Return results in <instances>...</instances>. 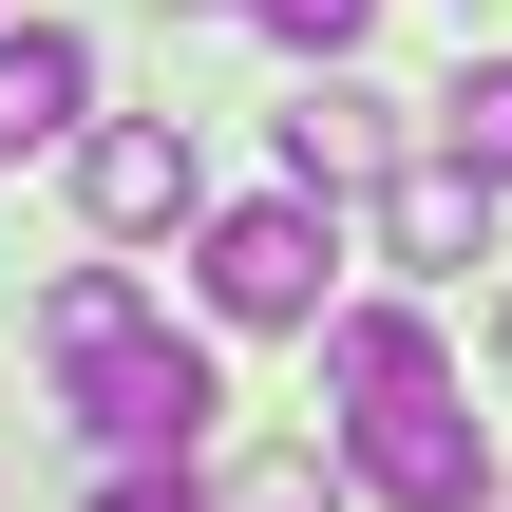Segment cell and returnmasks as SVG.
<instances>
[{"instance_id": "6da1fadb", "label": "cell", "mask_w": 512, "mask_h": 512, "mask_svg": "<svg viewBox=\"0 0 512 512\" xmlns=\"http://www.w3.org/2000/svg\"><path fill=\"white\" fill-rule=\"evenodd\" d=\"M57 399H76L95 475H190V456L228 437V380H209V342H171V323H114V342H76V361H57Z\"/></svg>"}, {"instance_id": "7a4b0ae2", "label": "cell", "mask_w": 512, "mask_h": 512, "mask_svg": "<svg viewBox=\"0 0 512 512\" xmlns=\"http://www.w3.org/2000/svg\"><path fill=\"white\" fill-rule=\"evenodd\" d=\"M190 285H209V323H323V304H342V190L285 171L266 209H209Z\"/></svg>"}, {"instance_id": "3957f363", "label": "cell", "mask_w": 512, "mask_h": 512, "mask_svg": "<svg viewBox=\"0 0 512 512\" xmlns=\"http://www.w3.org/2000/svg\"><path fill=\"white\" fill-rule=\"evenodd\" d=\"M342 418H361V437H342V475H361L380 512H475V494H494L475 399H456L437 361H418V380H380V399H342Z\"/></svg>"}, {"instance_id": "277c9868", "label": "cell", "mask_w": 512, "mask_h": 512, "mask_svg": "<svg viewBox=\"0 0 512 512\" xmlns=\"http://www.w3.org/2000/svg\"><path fill=\"white\" fill-rule=\"evenodd\" d=\"M76 209L133 247V228H190L209 209V152H190V114H95L76 133Z\"/></svg>"}, {"instance_id": "5b68a950", "label": "cell", "mask_w": 512, "mask_h": 512, "mask_svg": "<svg viewBox=\"0 0 512 512\" xmlns=\"http://www.w3.org/2000/svg\"><path fill=\"white\" fill-rule=\"evenodd\" d=\"M380 247H399V266H437V285H456V266H494V171L437 133L418 171H380Z\"/></svg>"}, {"instance_id": "8992f818", "label": "cell", "mask_w": 512, "mask_h": 512, "mask_svg": "<svg viewBox=\"0 0 512 512\" xmlns=\"http://www.w3.org/2000/svg\"><path fill=\"white\" fill-rule=\"evenodd\" d=\"M95 114V57H76V19H0V152H57Z\"/></svg>"}, {"instance_id": "52a82bcc", "label": "cell", "mask_w": 512, "mask_h": 512, "mask_svg": "<svg viewBox=\"0 0 512 512\" xmlns=\"http://www.w3.org/2000/svg\"><path fill=\"white\" fill-rule=\"evenodd\" d=\"M380 152H399V133H380V95H342V57H323V76H304V114H285V171H304V190H380Z\"/></svg>"}, {"instance_id": "ba28073f", "label": "cell", "mask_w": 512, "mask_h": 512, "mask_svg": "<svg viewBox=\"0 0 512 512\" xmlns=\"http://www.w3.org/2000/svg\"><path fill=\"white\" fill-rule=\"evenodd\" d=\"M209 512H342V475H323V456H228Z\"/></svg>"}, {"instance_id": "9c48e42d", "label": "cell", "mask_w": 512, "mask_h": 512, "mask_svg": "<svg viewBox=\"0 0 512 512\" xmlns=\"http://www.w3.org/2000/svg\"><path fill=\"white\" fill-rule=\"evenodd\" d=\"M437 133H456V152H475V171H494V190H512V57H475V76L437 95Z\"/></svg>"}, {"instance_id": "30bf717a", "label": "cell", "mask_w": 512, "mask_h": 512, "mask_svg": "<svg viewBox=\"0 0 512 512\" xmlns=\"http://www.w3.org/2000/svg\"><path fill=\"white\" fill-rule=\"evenodd\" d=\"M247 19H266L285 57H361V19H380V0H247Z\"/></svg>"}, {"instance_id": "8fae6325", "label": "cell", "mask_w": 512, "mask_h": 512, "mask_svg": "<svg viewBox=\"0 0 512 512\" xmlns=\"http://www.w3.org/2000/svg\"><path fill=\"white\" fill-rule=\"evenodd\" d=\"M95 512H209L190 475H95Z\"/></svg>"}, {"instance_id": "7c38bea8", "label": "cell", "mask_w": 512, "mask_h": 512, "mask_svg": "<svg viewBox=\"0 0 512 512\" xmlns=\"http://www.w3.org/2000/svg\"><path fill=\"white\" fill-rule=\"evenodd\" d=\"M494 361H512V323H494Z\"/></svg>"}, {"instance_id": "4fadbf2b", "label": "cell", "mask_w": 512, "mask_h": 512, "mask_svg": "<svg viewBox=\"0 0 512 512\" xmlns=\"http://www.w3.org/2000/svg\"><path fill=\"white\" fill-rule=\"evenodd\" d=\"M475 512H512V494H475Z\"/></svg>"}]
</instances>
